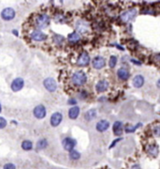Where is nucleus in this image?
Masks as SVG:
<instances>
[{"instance_id":"nucleus-1","label":"nucleus","mask_w":160,"mask_h":169,"mask_svg":"<svg viewBox=\"0 0 160 169\" xmlns=\"http://www.w3.org/2000/svg\"><path fill=\"white\" fill-rule=\"evenodd\" d=\"M50 24V17L46 14H39L35 19V25L38 28H45Z\"/></svg>"},{"instance_id":"nucleus-2","label":"nucleus","mask_w":160,"mask_h":169,"mask_svg":"<svg viewBox=\"0 0 160 169\" xmlns=\"http://www.w3.org/2000/svg\"><path fill=\"white\" fill-rule=\"evenodd\" d=\"M87 81V76L86 74L84 73V71L79 70L74 73V74L72 75V82L73 84L76 86H82L86 83Z\"/></svg>"},{"instance_id":"nucleus-3","label":"nucleus","mask_w":160,"mask_h":169,"mask_svg":"<svg viewBox=\"0 0 160 169\" xmlns=\"http://www.w3.org/2000/svg\"><path fill=\"white\" fill-rule=\"evenodd\" d=\"M138 13V11L136 9H128V11L125 12L124 13L121 14V20L124 23H127L129 22L130 20H132L134 17L136 16Z\"/></svg>"},{"instance_id":"nucleus-4","label":"nucleus","mask_w":160,"mask_h":169,"mask_svg":"<svg viewBox=\"0 0 160 169\" xmlns=\"http://www.w3.org/2000/svg\"><path fill=\"white\" fill-rule=\"evenodd\" d=\"M1 17L5 21H10L15 17V11L12 8H6L1 12Z\"/></svg>"},{"instance_id":"nucleus-5","label":"nucleus","mask_w":160,"mask_h":169,"mask_svg":"<svg viewBox=\"0 0 160 169\" xmlns=\"http://www.w3.org/2000/svg\"><path fill=\"white\" fill-rule=\"evenodd\" d=\"M43 85L45 86V88L50 92H54L56 90V88H57V85H56L55 80L53 78H50V77L44 80Z\"/></svg>"},{"instance_id":"nucleus-6","label":"nucleus","mask_w":160,"mask_h":169,"mask_svg":"<svg viewBox=\"0 0 160 169\" xmlns=\"http://www.w3.org/2000/svg\"><path fill=\"white\" fill-rule=\"evenodd\" d=\"M89 62H90V56H89V55L87 52H82L80 55L78 60H77V63H78V65L81 66V67L87 66L89 64Z\"/></svg>"},{"instance_id":"nucleus-7","label":"nucleus","mask_w":160,"mask_h":169,"mask_svg":"<svg viewBox=\"0 0 160 169\" xmlns=\"http://www.w3.org/2000/svg\"><path fill=\"white\" fill-rule=\"evenodd\" d=\"M92 64H93V67L96 70H100L102 68L105 67L106 65V61L105 59L102 58V56H96V58L93 59L92 61Z\"/></svg>"},{"instance_id":"nucleus-8","label":"nucleus","mask_w":160,"mask_h":169,"mask_svg":"<svg viewBox=\"0 0 160 169\" xmlns=\"http://www.w3.org/2000/svg\"><path fill=\"white\" fill-rule=\"evenodd\" d=\"M62 145H63V147L66 150L71 151L74 148V147L76 146V141L74 139H72V138L66 137L63 140V142H62Z\"/></svg>"},{"instance_id":"nucleus-9","label":"nucleus","mask_w":160,"mask_h":169,"mask_svg":"<svg viewBox=\"0 0 160 169\" xmlns=\"http://www.w3.org/2000/svg\"><path fill=\"white\" fill-rule=\"evenodd\" d=\"M34 116L37 117V119H43L46 116V108L43 105H38L34 108Z\"/></svg>"},{"instance_id":"nucleus-10","label":"nucleus","mask_w":160,"mask_h":169,"mask_svg":"<svg viewBox=\"0 0 160 169\" xmlns=\"http://www.w3.org/2000/svg\"><path fill=\"white\" fill-rule=\"evenodd\" d=\"M62 119H63V116H62V114L59 112H56L51 117V125L54 127L58 126L61 123Z\"/></svg>"},{"instance_id":"nucleus-11","label":"nucleus","mask_w":160,"mask_h":169,"mask_svg":"<svg viewBox=\"0 0 160 169\" xmlns=\"http://www.w3.org/2000/svg\"><path fill=\"white\" fill-rule=\"evenodd\" d=\"M24 82L22 78H16V79H14L13 82H12V84H11V89L12 91L14 92H18L20 91L21 89H22L24 88Z\"/></svg>"},{"instance_id":"nucleus-12","label":"nucleus","mask_w":160,"mask_h":169,"mask_svg":"<svg viewBox=\"0 0 160 169\" xmlns=\"http://www.w3.org/2000/svg\"><path fill=\"white\" fill-rule=\"evenodd\" d=\"M46 38H47V36L43 32L39 31V30H35L31 34V39L33 40H36V42H43V40H46Z\"/></svg>"},{"instance_id":"nucleus-13","label":"nucleus","mask_w":160,"mask_h":169,"mask_svg":"<svg viewBox=\"0 0 160 169\" xmlns=\"http://www.w3.org/2000/svg\"><path fill=\"white\" fill-rule=\"evenodd\" d=\"M109 127H110V122L106 119H102V120L99 121L96 125L97 132H106L108 129H109Z\"/></svg>"},{"instance_id":"nucleus-14","label":"nucleus","mask_w":160,"mask_h":169,"mask_svg":"<svg viewBox=\"0 0 160 169\" xmlns=\"http://www.w3.org/2000/svg\"><path fill=\"white\" fill-rule=\"evenodd\" d=\"M109 88V83L106 80H100L96 83V90L99 93H101V92H104L108 89Z\"/></svg>"},{"instance_id":"nucleus-15","label":"nucleus","mask_w":160,"mask_h":169,"mask_svg":"<svg viewBox=\"0 0 160 169\" xmlns=\"http://www.w3.org/2000/svg\"><path fill=\"white\" fill-rule=\"evenodd\" d=\"M129 71L126 68H120L119 70H117V76L118 78L122 81H126L129 78Z\"/></svg>"},{"instance_id":"nucleus-16","label":"nucleus","mask_w":160,"mask_h":169,"mask_svg":"<svg viewBox=\"0 0 160 169\" xmlns=\"http://www.w3.org/2000/svg\"><path fill=\"white\" fill-rule=\"evenodd\" d=\"M132 84L133 86H135L137 88H140L141 86L144 85V77L141 74H138L136 75L135 77L133 78V81H132Z\"/></svg>"},{"instance_id":"nucleus-17","label":"nucleus","mask_w":160,"mask_h":169,"mask_svg":"<svg viewBox=\"0 0 160 169\" xmlns=\"http://www.w3.org/2000/svg\"><path fill=\"white\" fill-rule=\"evenodd\" d=\"M79 115H80V107H78L77 105H74L69 110V117L71 119H76L79 117Z\"/></svg>"},{"instance_id":"nucleus-18","label":"nucleus","mask_w":160,"mask_h":169,"mask_svg":"<svg viewBox=\"0 0 160 169\" xmlns=\"http://www.w3.org/2000/svg\"><path fill=\"white\" fill-rule=\"evenodd\" d=\"M124 132L123 129V123L121 121H116L113 124V134L117 136H120Z\"/></svg>"},{"instance_id":"nucleus-19","label":"nucleus","mask_w":160,"mask_h":169,"mask_svg":"<svg viewBox=\"0 0 160 169\" xmlns=\"http://www.w3.org/2000/svg\"><path fill=\"white\" fill-rule=\"evenodd\" d=\"M96 117V109H90L88 110L84 115V119L87 121H91L93 119H95Z\"/></svg>"},{"instance_id":"nucleus-20","label":"nucleus","mask_w":160,"mask_h":169,"mask_svg":"<svg viewBox=\"0 0 160 169\" xmlns=\"http://www.w3.org/2000/svg\"><path fill=\"white\" fill-rule=\"evenodd\" d=\"M68 39L70 42H78L81 40V35L78 32H72L69 35Z\"/></svg>"},{"instance_id":"nucleus-21","label":"nucleus","mask_w":160,"mask_h":169,"mask_svg":"<svg viewBox=\"0 0 160 169\" xmlns=\"http://www.w3.org/2000/svg\"><path fill=\"white\" fill-rule=\"evenodd\" d=\"M148 152L149 154H151L153 157H156L158 154V147L156 145L150 146V147L148 148Z\"/></svg>"},{"instance_id":"nucleus-22","label":"nucleus","mask_w":160,"mask_h":169,"mask_svg":"<svg viewBox=\"0 0 160 169\" xmlns=\"http://www.w3.org/2000/svg\"><path fill=\"white\" fill-rule=\"evenodd\" d=\"M22 147H23V150H30L31 148L33 147V144H32V142L29 141V140H25L22 143Z\"/></svg>"},{"instance_id":"nucleus-23","label":"nucleus","mask_w":160,"mask_h":169,"mask_svg":"<svg viewBox=\"0 0 160 169\" xmlns=\"http://www.w3.org/2000/svg\"><path fill=\"white\" fill-rule=\"evenodd\" d=\"M80 157H81L80 152H78L77 150H72L69 152V158L71 159V160H79Z\"/></svg>"},{"instance_id":"nucleus-24","label":"nucleus","mask_w":160,"mask_h":169,"mask_svg":"<svg viewBox=\"0 0 160 169\" xmlns=\"http://www.w3.org/2000/svg\"><path fill=\"white\" fill-rule=\"evenodd\" d=\"M47 146H48V142L46 139L39 140L37 144V147L39 148V150H44L45 147H47Z\"/></svg>"},{"instance_id":"nucleus-25","label":"nucleus","mask_w":160,"mask_h":169,"mask_svg":"<svg viewBox=\"0 0 160 169\" xmlns=\"http://www.w3.org/2000/svg\"><path fill=\"white\" fill-rule=\"evenodd\" d=\"M117 64V58L115 55H111L109 60V66L110 68H114Z\"/></svg>"},{"instance_id":"nucleus-26","label":"nucleus","mask_w":160,"mask_h":169,"mask_svg":"<svg viewBox=\"0 0 160 169\" xmlns=\"http://www.w3.org/2000/svg\"><path fill=\"white\" fill-rule=\"evenodd\" d=\"M7 126V121L5 119L0 117V129H4L5 127Z\"/></svg>"},{"instance_id":"nucleus-27","label":"nucleus","mask_w":160,"mask_h":169,"mask_svg":"<svg viewBox=\"0 0 160 169\" xmlns=\"http://www.w3.org/2000/svg\"><path fill=\"white\" fill-rule=\"evenodd\" d=\"M4 169H16V167L12 163H7V165H4Z\"/></svg>"},{"instance_id":"nucleus-28","label":"nucleus","mask_w":160,"mask_h":169,"mask_svg":"<svg viewBox=\"0 0 160 169\" xmlns=\"http://www.w3.org/2000/svg\"><path fill=\"white\" fill-rule=\"evenodd\" d=\"M140 126H141V124L140 123V124H139V125H136L135 127H133V128H130V129H129V128H127V129H126V132H134V131H135L136 129H138V128L139 127H140Z\"/></svg>"},{"instance_id":"nucleus-29","label":"nucleus","mask_w":160,"mask_h":169,"mask_svg":"<svg viewBox=\"0 0 160 169\" xmlns=\"http://www.w3.org/2000/svg\"><path fill=\"white\" fill-rule=\"evenodd\" d=\"M154 132L156 135H160V127H156V128H154Z\"/></svg>"},{"instance_id":"nucleus-30","label":"nucleus","mask_w":160,"mask_h":169,"mask_svg":"<svg viewBox=\"0 0 160 169\" xmlns=\"http://www.w3.org/2000/svg\"><path fill=\"white\" fill-rule=\"evenodd\" d=\"M69 104H77V101L74 100V99H70V100L69 101Z\"/></svg>"},{"instance_id":"nucleus-31","label":"nucleus","mask_w":160,"mask_h":169,"mask_svg":"<svg viewBox=\"0 0 160 169\" xmlns=\"http://www.w3.org/2000/svg\"><path fill=\"white\" fill-rule=\"evenodd\" d=\"M120 140H121V139H120V138H118V139H117V140H116V141H113V142H112V144H111V147H113V146H114V145H115V144H116V143H117V142H119V141H120Z\"/></svg>"},{"instance_id":"nucleus-32","label":"nucleus","mask_w":160,"mask_h":169,"mask_svg":"<svg viewBox=\"0 0 160 169\" xmlns=\"http://www.w3.org/2000/svg\"><path fill=\"white\" fill-rule=\"evenodd\" d=\"M131 61H132V62H133L134 64H137V65H141V62H139V61H137V60H135V59H132Z\"/></svg>"},{"instance_id":"nucleus-33","label":"nucleus","mask_w":160,"mask_h":169,"mask_svg":"<svg viewBox=\"0 0 160 169\" xmlns=\"http://www.w3.org/2000/svg\"><path fill=\"white\" fill-rule=\"evenodd\" d=\"M156 86H157V88H160V79L157 80V82H156Z\"/></svg>"},{"instance_id":"nucleus-34","label":"nucleus","mask_w":160,"mask_h":169,"mask_svg":"<svg viewBox=\"0 0 160 169\" xmlns=\"http://www.w3.org/2000/svg\"><path fill=\"white\" fill-rule=\"evenodd\" d=\"M156 59H157V61H159V62H160V54L156 55Z\"/></svg>"},{"instance_id":"nucleus-35","label":"nucleus","mask_w":160,"mask_h":169,"mask_svg":"<svg viewBox=\"0 0 160 169\" xmlns=\"http://www.w3.org/2000/svg\"><path fill=\"white\" fill-rule=\"evenodd\" d=\"M13 34H15V35H16V36H18V33H17V31H16V30H13Z\"/></svg>"},{"instance_id":"nucleus-36","label":"nucleus","mask_w":160,"mask_h":169,"mask_svg":"<svg viewBox=\"0 0 160 169\" xmlns=\"http://www.w3.org/2000/svg\"><path fill=\"white\" fill-rule=\"evenodd\" d=\"M1 110H2V108H1V104H0V112H1Z\"/></svg>"}]
</instances>
